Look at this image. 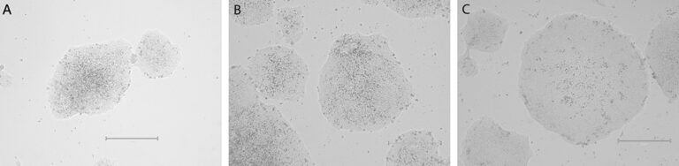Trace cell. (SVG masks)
<instances>
[{"label":"cell","instance_id":"obj_1","mask_svg":"<svg viewBox=\"0 0 679 166\" xmlns=\"http://www.w3.org/2000/svg\"><path fill=\"white\" fill-rule=\"evenodd\" d=\"M519 93L541 126L586 147L637 117L650 84L645 59L627 35L605 20L568 13L523 45Z\"/></svg>","mask_w":679,"mask_h":166},{"label":"cell","instance_id":"obj_2","mask_svg":"<svg viewBox=\"0 0 679 166\" xmlns=\"http://www.w3.org/2000/svg\"><path fill=\"white\" fill-rule=\"evenodd\" d=\"M324 117L336 127L380 130L408 106L411 86L387 40L346 34L333 45L319 83Z\"/></svg>","mask_w":679,"mask_h":166},{"label":"cell","instance_id":"obj_3","mask_svg":"<svg viewBox=\"0 0 679 166\" xmlns=\"http://www.w3.org/2000/svg\"><path fill=\"white\" fill-rule=\"evenodd\" d=\"M532 151L529 138L505 130L490 117H482L469 128L462 149L466 165H527Z\"/></svg>","mask_w":679,"mask_h":166},{"label":"cell","instance_id":"obj_4","mask_svg":"<svg viewBox=\"0 0 679 166\" xmlns=\"http://www.w3.org/2000/svg\"><path fill=\"white\" fill-rule=\"evenodd\" d=\"M254 82L271 98L291 100L301 94L308 71L294 51L286 47L263 49L250 64Z\"/></svg>","mask_w":679,"mask_h":166},{"label":"cell","instance_id":"obj_5","mask_svg":"<svg viewBox=\"0 0 679 166\" xmlns=\"http://www.w3.org/2000/svg\"><path fill=\"white\" fill-rule=\"evenodd\" d=\"M645 52L653 79L668 99L676 100L679 78L678 16L664 18L654 26Z\"/></svg>","mask_w":679,"mask_h":166},{"label":"cell","instance_id":"obj_6","mask_svg":"<svg viewBox=\"0 0 679 166\" xmlns=\"http://www.w3.org/2000/svg\"><path fill=\"white\" fill-rule=\"evenodd\" d=\"M508 29L507 21L486 10L476 11L464 27L467 44L477 50L493 52L503 43Z\"/></svg>","mask_w":679,"mask_h":166},{"label":"cell","instance_id":"obj_7","mask_svg":"<svg viewBox=\"0 0 679 166\" xmlns=\"http://www.w3.org/2000/svg\"><path fill=\"white\" fill-rule=\"evenodd\" d=\"M438 149L432 136L427 132H408L401 135L387 155L391 165H433L438 160ZM437 164H439L436 162Z\"/></svg>","mask_w":679,"mask_h":166}]
</instances>
